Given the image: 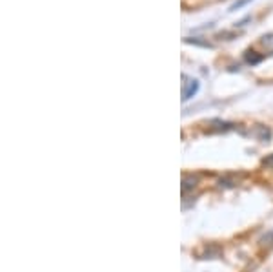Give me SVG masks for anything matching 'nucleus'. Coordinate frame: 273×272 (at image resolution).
Returning a JSON list of instances; mask_svg holds the SVG:
<instances>
[{
  "instance_id": "20e7f679",
  "label": "nucleus",
  "mask_w": 273,
  "mask_h": 272,
  "mask_svg": "<svg viewBox=\"0 0 273 272\" xmlns=\"http://www.w3.org/2000/svg\"><path fill=\"white\" fill-rule=\"evenodd\" d=\"M257 135H259V139L260 141H268L270 139V135H272V132H270V130H268L266 126H257Z\"/></svg>"
},
{
  "instance_id": "39448f33",
  "label": "nucleus",
  "mask_w": 273,
  "mask_h": 272,
  "mask_svg": "<svg viewBox=\"0 0 273 272\" xmlns=\"http://www.w3.org/2000/svg\"><path fill=\"white\" fill-rule=\"evenodd\" d=\"M193 187H195V179H193V177H184V179H182V192H184V194L190 188H193Z\"/></svg>"
},
{
  "instance_id": "7ed1b4c3",
  "label": "nucleus",
  "mask_w": 273,
  "mask_h": 272,
  "mask_svg": "<svg viewBox=\"0 0 273 272\" xmlns=\"http://www.w3.org/2000/svg\"><path fill=\"white\" fill-rule=\"evenodd\" d=\"M260 44L264 46L268 53H273V33H266V35L260 37Z\"/></svg>"
},
{
  "instance_id": "f03ea898",
  "label": "nucleus",
  "mask_w": 273,
  "mask_h": 272,
  "mask_svg": "<svg viewBox=\"0 0 273 272\" xmlns=\"http://www.w3.org/2000/svg\"><path fill=\"white\" fill-rule=\"evenodd\" d=\"M244 59L248 64H252V66H255V64H259L260 61H262V55H257V51H253V49H248L244 53Z\"/></svg>"
},
{
  "instance_id": "0eeeda50",
  "label": "nucleus",
  "mask_w": 273,
  "mask_h": 272,
  "mask_svg": "<svg viewBox=\"0 0 273 272\" xmlns=\"http://www.w3.org/2000/svg\"><path fill=\"white\" fill-rule=\"evenodd\" d=\"M264 165H268V167H273V154L270 155V157H266V159H264Z\"/></svg>"
},
{
  "instance_id": "423d86ee",
  "label": "nucleus",
  "mask_w": 273,
  "mask_h": 272,
  "mask_svg": "<svg viewBox=\"0 0 273 272\" xmlns=\"http://www.w3.org/2000/svg\"><path fill=\"white\" fill-rule=\"evenodd\" d=\"M248 2H252V0H239V2H235V4L230 7V11H237V9H240L242 6H246Z\"/></svg>"
},
{
  "instance_id": "f257e3e1",
  "label": "nucleus",
  "mask_w": 273,
  "mask_h": 272,
  "mask_svg": "<svg viewBox=\"0 0 273 272\" xmlns=\"http://www.w3.org/2000/svg\"><path fill=\"white\" fill-rule=\"evenodd\" d=\"M182 101H190L191 97H195L198 93V88H200V83H198L197 79L193 77H188V75H182Z\"/></svg>"
}]
</instances>
